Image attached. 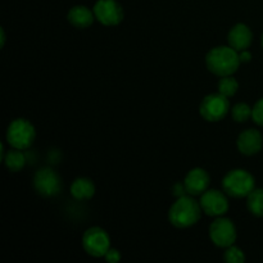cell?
<instances>
[{
  "label": "cell",
  "mask_w": 263,
  "mask_h": 263,
  "mask_svg": "<svg viewBox=\"0 0 263 263\" xmlns=\"http://www.w3.org/2000/svg\"><path fill=\"white\" fill-rule=\"evenodd\" d=\"M184 185L190 195H202L210 186V175L203 168H193L185 177Z\"/></svg>",
  "instance_id": "7c38bea8"
},
{
  "label": "cell",
  "mask_w": 263,
  "mask_h": 263,
  "mask_svg": "<svg viewBox=\"0 0 263 263\" xmlns=\"http://www.w3.org/2000/svg\"><path fill=\"white\" fill-rule=\"evenodd\" d=\"M69 23L77 28H87L92 25L95 20L94 10L89 9L85 5H76V7L71 8L68 12Z\"/></svg>",
  "instance_id": "5bb4252c"
},
{
  "label": "cell",
  "mask_w": 263,
  "mask_h": 263,
  "mask_svg": "<svg viewBox=\"0 0 263 263\" xmlns=\"http://www.w3.org/2000/svg\"><path fill=\"white\" fill-rule=\"evenodd\" d=\"M253 40V33L251 28L244 23H236L229 32V44L235 50H246L251 46Z\"/></svg>",
  "instance_id": "4fadbf2b"
},
{
  "label": "cell",
  "mask_w": 263,
  "mask_h": 263,
  "mask_svg": "<svg viewBox=\"0 0 263 263\" xmlns=\"http://www.w3.org/2000/svg\"><path fill=\"white\" fill-rule=\"evenodd\" d=\"M174 195H176L177 198H180V197H184L185 195V193H186V189H185V185L184 184H176L174 186Z\"/></svg>",
  "instance_id": "603a6c76"
},
{
  "label": "cell",
  "mask_w": 263,
  "mask_h": 263,
  "mask_svg": "<svg viewBox=\"0 0 263 263\" xmlns=\"http://www.w3.org/2000/svg\"><path fill=\"white\" fill-rule=\"evenodd\" d=\"M239 51L231 46H217L208 51L205 57L207 68L216 76H231L235 73L240 64Z\"/></svg>",
  "instance_id": "6da1fadb"
},
{
  "label": "cell",
  "mask_w": 263,
  "mask_h": 263,
  "mask_svg": "<svg viewBox=\"0 0 263 263\" xmlns=\"http://www.w3.org/2000/svg\"><path fill=\"white\" fill-rule=\"evenodd\" d=\"M5 44V32H4V28H2V46H4Z\"/></svg>",
  "instance_id": "d4e9b609"
},
{
  "label": "cell",
  "mask_w": 263,
  "mask_h": 263,
  "mask_svg": "<svg viewBox=\"0 0 263 263\" xmlns=\"http://www.w3.org/2000/svg\"><path fill=\"white\" fill-rule=\"evenodd\" d=\"M262 46H263V35H262Z\"/></svg>",
  "instance_id": "484cf974"
},
{
  "label": "cell",
  "mask_w": 263,
  "mask_h": 263,
  "mask_svg": "<svg viewBox=\"0 0 263 263\" xmlns=\"http://www.w3.org/2000/svg\"><path fill=\"white\" fill-rule=\"evenodd\" d=\"M95 18L104 26H117L123 21L125 13L117 0H98L94 8Z\"/></svg>",
  "instance_id": "ba28073f"
},
{
  "label": "cell",
  "mask_w": 263,
  "mask_h": 263,
  "mask_svg": "<svg viewBox=\"0 0 263 263\" xmlns=\"http://www.w3.org/2000/svg\"><path fill=\"white\" fill-rule=\"evenodd\" d=\"M222 187L230 197L246 198L254 189V177L246 170H233L223 177Z\"/></svg>",
  "instance_id": "3957f363"
},
{
  "label": "cell",
  "mask_w": 263,
  "mask_h": 263,
  "mask_svg": "<svg viewBox=\"0 0 263 263\" xmlns=\"http://www.w3.org/2000/svg\"><path fill=\"white\" fill-rule=\"evenodd\" d=\"M239 59H240L241 63H247V62H251V59H252L251 51H248V49L239 51Z\"/></svg>",
  "instance_id": "cb8c5ba5"
},
{
  "label": "cell",
  "mask_w": 263,
  "mask_h": 263,
  "mask_svg": "<svg viewBox=\"0 0 263 263\" xmlns=\"http://www.w3.org/2000/svg\"><path fill=\"white\" fill-rule=\"evenodd\" d=\"M230 109V103L225 95L220 94H210L202 100L200 103L199 112L204 120L210 122H217L223 120Z\"/></svg>",
  "instance_id": "5b68a950"
},
{
  "label": "cell",
  "mask_w": 263,
  "mask_h": 263,
  "mask_svg": "<svg viewBox=\"0 0 263 263\" xmlns=\"http://www.w3.org/2000/svg\"><path fill=\"white\" fill-rule=\"evenodd\" d=\"M35 127L25 118H17L9 125L7 131V140L15 149H27L35 140Z\"/></svg>",
  "instance_id": "277c9868"
},
{
  "label": "cell",
  "mask_w": 263,
  "mask_h": 263,
  "mask_svg": "<svg viewBox=\"0 0 263 263\" xmlns=\"http://www.w3.org/2000/svg\"><path fill=\"white\" fill-rule=\"evenodd\" d=\"M71 194L77 200H87L95 194V186L91 180L80 177L71 185Z\"/></svg>",
  "instance_id": "9a60e30c"
},
{
  "label": "cell",
  "mask_w": 263,
  "mask_h": 263,
  "mask_svg": "<svg viewBox=\"0 0 263 263\" xmlns=\"http://www.w3.org/2000/svg\"><path fill=\"white\" fill-rule=\"evenodd\" d=\"M200 203L193 199L192 197H180L172 204L168 212V220L171 225L177 229H187L195 225L202 216Z\"/></svg>",
  "instance_id": "7a4b0ae2"
},
{
  "label": "cell",
  "mask_w": 263,
  "mask_h": 263,
  "mask_svg": "<svg viewBox=\"0 0 263 263\" xmlns=\"http://www.w3.org/2000/svg\"><path fill=\"white\" fill-rule=\"evenodd\" d=\"M109 236L100 228H90L82 236V247L91 257H104L109 251Z\"/></svg>",
  "instance_id": "8992f818"
},
{
  "label": "cell",
  "mask_w": 263,
  "mask_h": 263,
  "mask_svg": "<svg viewBox=\"0 0 263 263\" xmlns=\"http://www.w3.org/2000/svg\"><path fill=\"white\" fill-rule=\"evenodd\" d=\"M33 186L39 194L45 198H50L59 194L62 182L55 171L51 168H41L35 174Z\"/></svg>",
  "instance_id": "9c48e42d"
},
{
  "label": "cell",
  "mask_w": 263,
  "mask_h": 263,
  "mask_svg": "<svg viewBox=\"0 0 263 263\" xmlns=\"http://www.w3.org/2000/svg\"><path fill=\"white\" fill-rule=\"evenodd\" d=\"M236 144H238V149L241 154H244V156H254L258 152H261L263 146L262 134L258 130L249 128V130L243 131L239 135Z\"/></svg>",
  "instance_id": "8fae6325"
},
{
  "label": "cell",
  "mask_w": 263,
  "mask_h": 263,
  "mask_svg": "<svg viewBox=\"0 0 263 263\" xmlns=\"http://www.w3.org/2000/svg\"><path fill=\"white\" fill-rule=\"evenodd\" d=\"M223 259L228 263H243L246 261V257H244V253L240 249L231 246L226 249L225 254H223Z\"/></svg>",
  "instance_id": "ffe728a7"
},
{
  "label": "cell",
  "mask_w": 263,
  "mask_h": 263,
  "mask_svg": "<svg viewBox=\"0 0 263 263\" xmlns=\"http://www.w3.org/2000/svg\"><path fill=\"white\" fill-rule=\"evenodd\" d=\"M238 81L233 76H223L218 81V92L225 95L226 98H230L233 95H235V92L238 91Z\"/></svg>",
  "instance_id": "ac0fdd59"
},
{
  "label": "cell",
  "mask_w": 263,
  "mask_h": 263,
  "mask_svg": "<svg viewBox=\"0 0 263 263\" xmlns=\"http://www.w3.org/2000/svg\"><path fill=\"white\" fill-rule=\"evenodd\" d=\"M252 109L253 108H251L246 103H239V104L234 105V108L231 109L234 121H236V122H246L247 120L252 117Z\"/></svg>",
  "instance_id": "d6986e66"
},
{
  "label": "cell",
  "mask_w": 263,
  "mask_h": 263,
  "mask_svg": "<svg viewBox=\"0 0 263 263\" xmlns=\"http://www.w3.org/2000/svg\"><path fill=\"white\" fill-rule=\"evenodd\" d=\"M104 258H105V261L109 262V263H117V262H120L121 254H120V252L117 251V249L109 248V251L105 253Z\"/></svg>",
  "instance_id": "7402d4cb"
},
{
  "label": "cell",
  "mask_w": 263,
  "mask_h": 263,
  "mask_svg": "<svg viewBox=\"0 0 263 263\" xmlns=\"http://www.w3.org/2000/svg\"><path fill=\"white\" fill-rule=\"evenodd\" d=\"M252 118L257 125L263 126V98L254 104L252 109Z\"/></svg>",
  "instance_id": "44dd1931"
},
{
  "label": "cell",
  "mask_w": 263,
  "mask_h": 263,
  "mask_svg": "<svg viewBox=\"0 0 263 263\" xmlns=\"http://www.w3.org/2000/svg\"><path fill=\"white\" fill-rule=\"evenodd\" d=\"M199 203L203 212L212 217L223 216L229 210L228 198L218 190H208V192L203 193Z\"/></svg>",
  "instance_id": "30bf717a"
},
{
  "label": "cell",
  "mask_w": 263,
  "mask_h": 263,
  "mask_svg": "<svg viewBox=\"0 0 263 263\" xmlns=\"http://www.w3.org/2000/svg\"><path fill=\"white\" fill-rule=\"evenodd\" d=\"M247 205L252 215L257 216V217H263V189L254 187L251 194L248 195Z\"/></svg>",
  "instance_id": "e0dca14e"
},
{
  "label": "cell",
  "mask_w": 263,
  "mask_h": 263,
  "mask_svg": "<svg viewBox=\"0 0 263 263\" xmlns=\"http://www.w3.org/2000/svg\"><path fill=\"white\" fill-rule=\"evenodd\" d=\"M210 238L215 246L220 248H229L236 240V229L231 220L225 217L216 218L210 228Z\"/></svg>",
  "instance_id": "52a82bcc"
},
{
  "label": "cell",
  "mask_w": 263,
  "mask_h": 263,
  "mask_svg": "<svg viewBox=\"0 0 263 263\" xmlns=\"http://www.w3.org/2000/svg\"><path fill=\"white\" fill-rule=\"evenodd\" d=\"M3 161H4L5 166H7V168L9 170V171L18 172L25 167L26 157L25 154L21 152V149L13 148L12 151H9L7 154H4Z\"/></svg>",
  "instance_id": "2e32d148"
}]
</instances>
